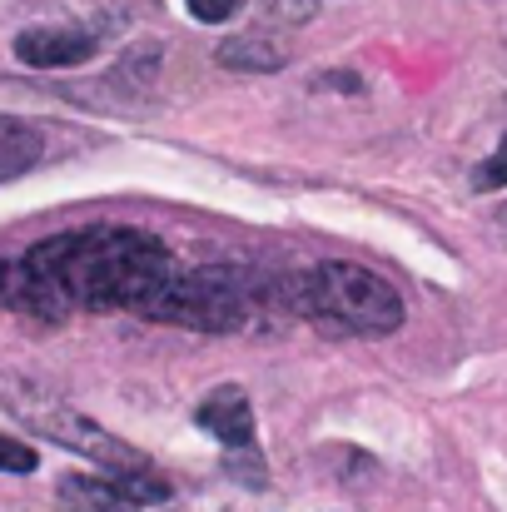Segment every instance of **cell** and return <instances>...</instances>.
<instances>
[{
    "label": "cell",
    "mask_w": 507,
    "mask_h": 512,
    "mask_svg": "<svg viewBox=\"0 0 507 512\" xmlns=\"http://www.w3.org/2000/svg\"><path fill=\"white\" fill-rule=\"evenodd\" d=\"M174 274L179 264L155 234L130 224H85L25 249L20 259H0V309L40 324H60L75 309L150 319Z\"/></svg>",
    "instance_id": "cell-1"
},
{
    "label": "cell",
    "mask_w": 507,
    "mask_h": 512,
    "mask_svg": "<svg viewBox=\"0 0 507 512\" xmlns=\"http://www.w3.org/2000/svg\"><path fill=\"white\" fill-rule=\"evenodd\" d=\"M284 299L304 319H314V324H324L334 334H393L403 324L398 289L388 279H378L373 269L343 264V259H329L319 269L294 274Z\"/></svg>",
    "instance_id": "cell-2"
},
{
    "label": "cell",
    "mask_w": 507,
    "mask_h": 512,
    "mask_svg": "<svg viewBox=\"0 0 507 512\" xmlns=\"http://www.w3.org/2000/svg\"><path fill=\"white\" fill-rule=\"evenodd\" d=\"M150 319L179 324V329H204V334H234L254 319V284L244 269H229V264L179 269Z\"/></svg>",
    "instance_id": "cell-3"
},
{
    "label": "cell",
    "mask_w": 507,
    "mask_h": 512,
    "mask_svg": "<svg viewBox=\"0 0 507 512\" xmlns=\"http://www.w3.org/2000/svg\"><path fill=\"white\" fill-rule=\"evenodd\" d=\"M30 428H40L45 438H55V443H65V448H75V453H85V458H95V463H105L110 473H140V458L120 443V438H110L105 428H95L90 418H80L75 408H35V403H20L15 408Z\"/></svg>",
    "instance_id": "cell-4"
},
{
    "label": "cell",
    "mask_w": 507,
    "mask_h": 512,
    "mask_svg": "<svg viewBox=\"0 0 507 512\" xmlns=\"http://www.w3.org/2000/svg\"><path fill=\"white\" fill-rule=\"evenodd\" d=\"M169 483L140 473H115V478H65L60 503L65 512H145L150 503H165Z\"/></svg>",
    "instance_id": "cell-5"
},
{
    "label": "cell",
    "mask_w": 507,
    "mask_h": 512,
    "mask_svg": "<svg viewBox=\"0 0 507 512\" xmlns=\"http://www.w3.org/2000/svg\"><path fill=\"white\" fill-rule=\"evenodd\" d=\"M15 55L35 70H70L95 55V35H85L75 25H30L15 35Z\"/></svg>",
    "instance_id": "cell-6"
},
{
    "label": "cell",
    "mask_w": 507,
    "mask_h": 512,
    "mask_svg": "<svg viewBox=\"0 0 507 512\" xmlns=\"http://www.w3.org/2000/svg\"><path fill=\"white\" fill-rule=\"evenodd\" d=\"M194 423L204 433H214L229 453H249L254 458V408L244 398V388H214L199 408H194Z\"/></svg>",
    "instance_id": "cell-7"
},
{
    "label": "cell",
    "mask_w": 507,
    "mask_h": 512,
    "mask_svg": "<svg viewBox=\"0 0 507 512\" xmlns=\"http://www.w3.org/2000/svg\"><path fill=\"white\" fill-rule=\"evenodd\" d=\"M40 150H45V145H40V130H35V125L0 115V179H15V174L35 170Z\"/></svg>",
    "instance_id": "cell-8"
},
{
    "label": "cell",
    "mask_w": 507,
    "mask_h": 512,
    "mask_svg": "<svg viewBox=\"0 0 507 512\" xmlns=\"http://www.w3.org/2000/svg\"><path fill=\"white\" fill-rule=\"evenodd\" d=\"M219 65L269 75V70H284V65H289V50H279V45H274V40H264V35H234V40H224V45H219Z\"/></svg>",
    "instance_id": "cell-9"
},
{
    "label": "cell",
    "mask_w": 507,
    "mask_h": 512,
    "mask_svg": "<svg viewBox=\"0 0 507 512\" xmlns=\"http://www.w3.org/2000/svg\"><path fill=\"white\" fill-rule=\"evenodd\" d=\"M249 5L274 30H299V25H309L319 15V0H249Z\"/></svg>",
    "instance_id": "cell-10"
},
{
    "label": "cell",
    "mask_w": 507,
    "mask_h": 512,
    "mask_svg": "<svg viewBox=\"0 0 507 512\" xmlns=\"http://www.w3.org/2000/svg\"><path fill=\"white\" fill-rule=\"evenodd\" d=\"M35 448H25L20 438H0V473H35Z\"/></svg>",
    "instance_id": "cell-11"
},
{
    "label": "cell",
    "mask_w": 507,
    "mask_h": 512,
    "mask_svg": "<svg viewBox=\"0 0 507 512\" xmlns=\"http://www.w3.org/2000/svg\"><path fill=\"white\" fill-rule=\"evenodd\" d=\"M503 184H507V135H503V145H498V155L483 160L478 174H473V189H503Z\"/></svg>",
    "instance_id": "cell-12"
},
{
    "label": "cell",
    "mask_w": 507,
    "mask_h": 512,
    "mask_svg": "<svg viewBox=\"0 0 507 512\" xmlns=\"http://www.w3.org/2000/svg\"><path fill=\"white\" fill-rule=\"evenodd\" d=\"M184 5H189V15H194V20L219 25V20H229V15H234V5H239V0H184Z\"/></svg>",
    "instance_id": "cell-13"
},
{
    "label": "cell",
    "mask_w": 507,
    "mask_h": 512,
    "mask_svg": "<svg viewBox=\"0 0 507 512\" xmlns=\"http://www.w3.org/2000/svg\"><path fill=\"white\" fill-rule=\"evenodd\" d=\"M498 229H503V234H507V209H498Z\"/></svg>",
    "instance_id": "cell-14"
}]
</instances>
